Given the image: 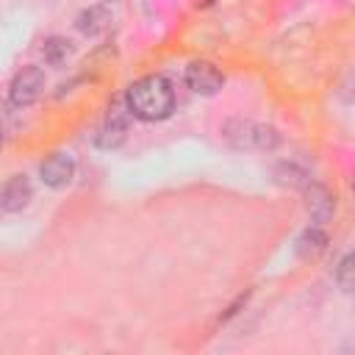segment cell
Masks as SVG:
<instances>
[{"label": "cell", "instance_id": "obj_4", "mask_svg": "<svg viewBox=\"0 0 355 355\" xmlns=\"http://www.w3.org/2000/svg\"><path fill=\"white\" fill-rule=\"evenodd\" d=\"M44 94V72L42 67H22L8 83V100L14 108H28Z\"/></svg>", "mask_w": 355, "mask_h": 355}, {"label": "cell", "instance_id": "obj_14", "mask_svg": "<svg viewBox=\"0 0 355 355\" xmlns=\"http://www.w3.org/2000/svg\"><path fill=\"white\" fill-rule=\"evenodd\" d=\"M0 147H3V130H0Z\"/></svg>", "mask_w": 355, "mask_h": 355}, {"label": "cell", "instance_id": "obj_5", "mask_svg": "<svg viewBox=\"0 0 355 355\" xmlns=\"http://www.w3.org/2000/svg\"><path fill=\"white\" fill-rule=\"evenodd\" d=\"M183 78H186V86L194 94H202V97H214L225 86V75L211 61H191L186 67V75Z\"/></svg>", "mask_w": 355, "mask_h": 355}, {"label": "cell", "instance_id": "obj_12", "mask_svg": "<svg viewBox=\"0 0 355 355\" xmlns=\"http://www.w3.org/2000/svg\"><path fill=\"white\" fill-rule=\"evenodd\" d=\"M72 53H75V47H72V42H69L67 36H50V39H44V44H42V55H44V61L53 64V67L64 64Z\"/></svg>", "mask_w": 355, "mask_h": 355}, {"label": "cell", "instance_id": "obj_1", "mask_svg": "<svg viewBox=\"0 0 355 355\" xmlns=\"http://www.w3.org/2000/svg\"><path fill=\"white\" fill-rule=\"evenodd\" d=\"M125 105L141 122H161L175 111V89L164 75H144L128 86Z\"/></svg>", "mask_w": 355, "mask_h": 355}, {"label": "cell", "instance_id": "obj_13", "mask_svg": "<svg viewBox=\"0 0 355 355\" xmlns=\"http://www.w3.org/2000/svg\"><path fill=\"white\" fill-rule=\"evenodd\" d=\"M333 277H336V283H338L341 291H347V294L352 291V286H355V255H352V252H347V255L338 261Z\"/></svg>", "mask_w": 355, "mask_h": 355}, {"label": "cell", "instance_id": "obj_8", "mask_svg": "<svg viewBox=\"0 0 355 355\" xmlns=\"http://www.w3.org/2000/svg\"><path fill=\"white\" fill-rule=\"evenodd\" d=\"M31 200H33V186H31L28 175H11L0 189V211H6V214H17V211L28 208Z\"/></svg>", "mask_w": 355, "mask_h": 355}, {"label": "cell", "instance_id": "obj_7", "mask_svg": "<svg viewBox=\"0 0 355 355\" xmlns=\"http://www.w3.org/2000/svg\"><path fill=\"white\" fill-rule=\"evenodd\" d=\"M302 194H305L308 216H311L316 225H324V222L333 219V214H336V197H333V191H330L324 183L308 180V186L302 189Z\"/></svg>", "mask_w": 355, "mask_h": 355}, {"label": "cell", "instance_id": "obj_11", "mask_svg": "<svg viewBox=\"0 0 355 355\" xmlns=\"http://www.w3.org/2000/svg\"><path fill=\"white\" fill-rule=\"evenodd\" d=\"M272 178L283 189H305L308 180H311V175L300 164H294V161H277L272 166Z\"/></svg>", "mask_w": 355, "mask_h": 355}, {"label": "cell", "instance_id": "obj_9", "mask_svg": "<svg viewBox=\"0 0 355 355\" xmlns=\"http://www.w3.org/2000/svg\"><path fill=\"white\" fill-rule=\"evenodd\" d=\"M108 25H111V14H108L105 6H89V8H83V11L75 17V28H78L83 36H97V33H103Z\"/></svg>", "mask_w": 355, "mask_h": 355}, {"label": "cell", "instance_id": "obj_15", "mask_svg": "<svg viewBox=\"0 0 355 355\" xmlns=\"http://www.w3.org/2000/svg\"><path fill=\"white\" fill-rule=\"evenodd\" d=\"M103 3H114V0H103Z\"/></svg>", "mask_w": 355, "mask_h": 355}, {"label": "cell", "instance_id": "obj_10", "mask_svg": "<svg viewBox=\"0 0 355 355\" xmlns=\"http://www.w3.org/2000/svg\"><path fill=\"white\" fill-rule=\"evenodd\" d=\"M324 247H327V233H324L319 225L305 227V230L297 236V241H294V252H297L302 261L316 258L319 252H324Z\"/></svg>", "mask_w": 355, "mask_h": 355}, {"label": "cell", "instance_id": "obj_2", "mask_svg": "<svg viewBox=\"0 0 355 355\" xmlns=\"http://www.w3.org/2000/svg\"><path fill=\"white\" fill-rule=\"evenodd\" d=\"M222 136L233 150H258V153H272L283 141L277 128H272L266 122L244 119V116L227 119L222 125Z\"/></svg>", "mask_w": 355, "mask_h": 355}, {"label": "cell", "instance_id": "obj_6", "mask_svg": "<svg viewBox=\"0 0 355 355\" xmlns=\"http://www.w3.org/2000/svg\"><path fill=\"white\" fill-rule=\"evenodd\" d=\"M39 178L47 189H67L75 178V161L67 153H53L39 164Z\"/></svg>", "mask_w": 355, "mask_h": 355}, {"label": "cell", "instance_id": "obj_3", "mask_svg": "<svg viewBox=\"0 0 355 355\" xmlns=\"http://www.w3.org/2000/svg\"><path fill=\"white\" fill-rule=\"evenodd\" d=\"M130 119L133 116H130L125 100H116L105 111V116H103V122H100V128L94 133V144L100 150H116V147H122L125 139H128V130H130Z\"/></svg>", "mask_w": 355, "mask_h": 355}]
</instances>
